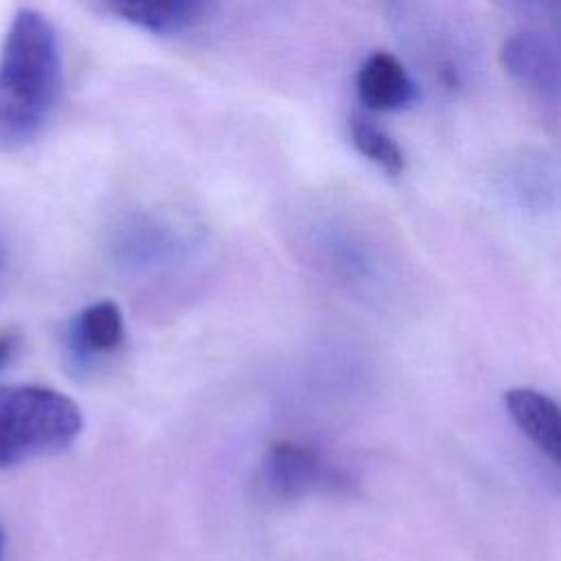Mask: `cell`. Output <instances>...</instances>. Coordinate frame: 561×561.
Here are the masks:
<instances>
[{
	"mask_svg": "<svg viewBox=\"0 0 561 561\" xmlns=\"http://www.w3.org/2000/svg\"><path fill=\"white\" fill-rule=\"evenodd\" d=\"M20 344V335L15 329H2L0 331V370L11 362Z\"/></svg>",
	"mask_w": 561,
	"mask_h": 561,
	"instance_id": "cell-10",
	"label": "cell"
},
{
	"mask_svg": "<svg viewBox=\"0 0 561 561\" xmlns=\"http://www.w3.org/2000/svg\"><path fill=\"white\" fill-rule=\"evenodd\" d=\"M351 138L355 149L364 158L375 162L383 173L399 175L403 171L405 160L399 145L368 118L359 114L351 118Z\"/></svg>",
	"mask_w": 561,
	"mask_h": 561,
	"instance_id": "cell-9",
	"label": "cell"
},
{
	"mask_svg": "<svg viewBox=\"0 0 561 561\" xmlns=\"http://www.w3.org/2000/svg\"><path fill=\"white\" fill-rule=\"evenodd\" d=\"M123 335V316L112 300L85 307L70 324V346L79 357L112 353L121 346Z\"/></svg>",
	"mask_w": 561,
	"mask_h": 561,
	"instance_id": "cell-7",
	"label": "cell"
},
{
	"mask_svg": "<svg viewBox=\"0 0 561 561\" xmlns=\"http://www.w3.org/2000/svg\"><path fill=\"white\" fill-rule=\"evenodd\" d=\"M61 94V55L53 24L33 9L13 15L0 50V149L33 142Z\"/></svg>",
	"mask_w": 561,
	"mask_h": 561,
	"instance_id": "cell-1",
	"label": "cell"
},
{
	"mask_svg": "<svg viewBox=\"0 0 561 561\" xmlns=\"http://www.w3.org/2000/svg\"><path fill=\"white\" fill-rule=\"evenodd\" d=\"M508 75L539 92H554L559 85V61L554 46L541 33H517L500 50Z\"/></svg>",
	"mask_w": 561,
	"mask_h": 561,
	"instance_id": "cell-5",
	"label": "cell"
},
{
	"mask_svg": "<svg viewBox=\"0 0 561 561\" xmlns=\"http://www.w3.org/2000/svg\"><path fill=\"white\" fill-rule=\"evenodd\" d=\"M357 96L368 110L392 112L414 101V83L394 55L375 53L357 72Z\"/></svg>",
	"mask_w": 561,
	"mask_h": 561,
	"instance_id": "cell-4",
	"label": "cell"
},
{
	"mask_svg": "<svg viewBox=\"0 0 561 561\" xmlns=\"http://www.w3.org/2000/svg\"><path fill=\"white\" fill-rule=\"evenodd\" d=\"M118 18L151 33H175L195 13L197 0H105Z\"/></svg>",
	"mask_w": 561,
	"mask_h": 561,
	"instance_id": "cell-8",
	"label": "cell"
},
{
	"mask_svg": "<svg viewBox=\"0 0 561 561\" xmlns=\"http://www.w3.org/2000/svg\"><path fill=\"white\" fill-rule=\"evenodd\" d=\"M504 405L515 425L557 465L561 456L559 405L533 388L508 390Z\"/></svg>",
	"mask_w": 561,
	"mask_h": 561,
	"instance_id": "cell-6",
	"label": "cell"
},
{
	"mask_svg": "<svg viewBox=\"0 0 561 561\" xmlns=\"http://www.w3.org/2000/svg\"><path fill=\"white\" fill-rule=\"evenodd\" d=\"M2 554H4V528L0 524V561H2Z\"/></svg>",
	"mask_w": 561,
	"mask_h": 561,
	"instance_id": "cell-11",
	"label": "cell"
},
{
	"mask_svg": "<svg viewBox=\"0 0 561 561\" xmlns=\"http://www.w3.org/2000/svg\"><path fill=\"white\" fill-rule=\"evenodd\" d=\"M83 425L79 405L44 386L0 388V467L68 449Z\"/></svg>",
	"mask_w": 561,
	"mask_h": 561,
	"instance_id": "cell-2",
	"label": "cell"
},
{
	"mask_svg": "<svg viewBox=\"0 0 561 561\" xmlns=\"http://www.w3.org/2000/svg\"><path fill=\"white\" fill-rule=\"evenodd\" d=\"M346 480L318 451L298 443H274L261 465V486L274 500H296L318 489H340Z\"/></svg>",
	"mask_w": 561,
	"mask_h": 561,
	"instance_id": "cell-3",
	"label": "cell"
}]
</instances>
